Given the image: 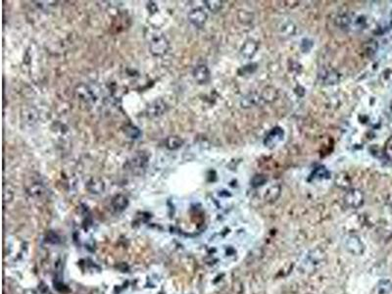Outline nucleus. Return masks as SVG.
<instances>
[{"mask_svg":"<svg viewBox=\"0 0 392 294\" xmlns=\"http://www.w3.org/2000/svg\"><path fill=\"white\" fill-rule=\"evenodd\" d=\"M326 253L320 248L313 249L307 253L305 258L300 264L299 269L301 272L306 273H311L317 271L325 262Z\"/></svg>","mask_w":392,"mask_h":294,"instance_id":"f257e3e1","label":"nucleus"},{"mask_svg":"<svg viewBox=\"0 0 392 294\" xmlns=\"http://www.w3.org/2000/svg\"><path fill=\"white\" fill-rule=\"evenodd\" d=\"M146 37L148 38L149 50L154 56L161 57L168 52L170 44L162 33L158 31H150L149 35Z\"/></svg>","mask_w":392,"mask_h":294,"instance_id":"f03ea898","label":"nucleus"},{"mask_svg":"<svg viewBox=\"0 0 392 294\" xmlns=\"http://www.w3.org/2000/svg\"><path fill=\"white\" fill-rule=\"evenodd\" d=\"M345 249L352 255L360 256L365 251V245L363 241L357 235H348L344 240Z\"/></svg>","mask_w":392,"mask_h":294,"instance_id":"7ed1b4c3","label":"nucleus"},{"mask_svg":"<svg viewBox=\"0 0 392 294\" xmlns=\"http://www.w3.org/2000/svg\"><path fill=\"white\" fill-rule=\"evenodd\" d=\"M148 156L144 152H138L133 158L128 162V167L136 174L143 173L148 164Z\"/></svg>","mask_w":392,"mask_h":294,"instance_id":"20e7f679","label":"nucleus"},{"mask_svg":"<svg viewBox=\"0 0 392 294\" xmlns=\"http://www.w3.org/2000/svg\"><path fill=\"white\" fill-rule=\"evenodd\" d=\"M167 110V105L166 103L159 99L154 101L152 104H150L147 108V116L149 118H158L162 116Z\"/></svg>","mask_w":392,"mask_h":294,"instance_id":"39448f33","label":"nucleus"},{"mask_svg":"<svg viewBox=\"0 0 392 294\" xmlns=\"http://www.w3.org/2000/svg\"><path fill=\"white\" fill-rule=\"evenodd\" d=\"M86 189L91 194H95V195L101 194L105 190L104 182L99 178H91L86 184Z\"/></svg>","mask_w":392,"mask_h":294,"instance_id":"423d86ee","label":"nucleus"},{"mask_svg":"<svg viewBox=\"0 0 392 294\" xmlns=\"http://www.w3.org/2000/svg\"><path fill=\"white\" fill-rule=\"evenodd\" d=\"M189 21L196 27L201 28L207 19V15L201 9H194L188 15Z\"/></svg>","mask_w":392,"mask_h":294,"instance_id":"0eeeda50","label":"nucleus"},{"mask_svg":"<svg viewBox=\"0 0 392 294\" xmlns=\"http://www.w3.org/2000/svg\"><path fill=\"white\" fill-rule=\"evenodd\" d=\"M345 202L348 206H350L352 208H358L363 203V196L360 193V191L352 190L346 195Z\"/></svg>","mask_w":392,"mask_h":294,"instance_id":"6e6552de","label":"nucleus"},{"mask_svg":"<svg viewBox=\"0 0 392 294\" xmlns=\"http://www.w3.org/2000/svg\"><path fill=\"white\" fill-rule=\"evenodd\" d=\"M128 206L127 198L123 194H118L112 199V207L116 212H122Z\"/></svg>","mask_w":392,"mask_h":294,"instance_id":"1a4fd4ad","label":"nucleus"},{"mask_svg":"<svg viewBox=\"0 0 392 294\" xmlns=\"http://www.w3.org/2000/svg\"><path fill=\"white\" fill-rule=\"evenodd\" d=\"M76 92L78 93L79 99L83 101L84 103H89V102H92L94 100L93 92L87 86L81 85V86H79L77 88Z\"/></svg>","mask_w":392,"mask_h":294,"instance_id":"9d476101","label":"nucleus"},{"mask_svg":"<svg viewBox=\"0 0 392 294\" xmlns=\"http://www.w3.org/2000/svg\"><path fill=\"white\" fill-rule=\"evenodd\" d=\"M194 78L195 80L200 83L204 84L209 80V71L205 66H199L194 70Z\"/></svg>","mask_w":392,"mask_h":294,"instance_id":"9b49d317","label":"nucleus"},{"mask_svg":"<svg viewBox=\"0 0 392 294\" xmlns=\"http://www.w3.org/2000/svg\"><path fill=\"white\" fill-rule=\"evenodd\" d=\"M377 294H392V280L381 279L377 283Z\"/></svg>","mask_w":392,"mask_h":294,"instance_id":"f8f14e48","label":"nucleus"},{"mask_svg":"<svg viewBox=\"0 0 392 294\" xmlns=\"http://www.w3.org/2000/svg\"><path fill=\"white\" fill-rule=\"evenodd\" d=\"M183 145V140L178 136H169L166 140V146L170 150H177Z\"/></svg>","mask_w":392,"mask_h":294,"instance_id":"ddd939ff","label":"nucleus"},{"mask_svg":"<svg viewBox=\"0 0 392 294\" xmlns=\"http://www.w3.org/2000/svg\"><path fill=\"white\" fill-rule=\"evenodd\" d=\"M14 198V189H12V187L9 184H5L4 185V189H3V200L5 203H9L13 200Z\"/></svg>","mask_w":392,"mask_h":294,"instance_id":"4468645a","label":"nucleus"},{"mask_svg":"<svg viewBox=\"0 0 392 294\" xmlns=\"http://www.w3.org/2000/svg\"><path fill=\"white\" fill-rule=\"evenodd\" d=\"M43 192H44L43 187L41 185H39V184L33 186L29 190V193L34 197H41L43 194Z\"/></svg>","mask_w":392,"mask_h":294,"instance_id":"2eb2a0df","label":"nucleus"},{"mask_svg":"<svg viewBox=\"0 0 392 294\" xmlns=\"http://www.w3.org/2000/svg\"><path fill=\"white\" fill-rule=\"evenodd\" d=\"M124 132L130 137V138H138L141 134V131L139 130L138 127L134 126H128L125 127Z\"/></svg>","mask_w":392,"mask_h":294,"instance_id":"dca6fc26","label":"nucleus"},{"mask_svg":"<svg viewBox=\"0 0 392 294\" xmlns=\"http://www.w3.org/2000/svg\"><path fill=\"white\" fill-rule=\"evenodd\" d=\"M207 4V7L211 10V11H213V12H216V11H218L220 8H221V3L222 2H220V1H207L206 2Z\"/></svg>","mask_w":392,"mask_h":294,"instance_id":"f3484780","label":"nucleus"},{"mask_svg":"<svg viewBox=\"0 0 392 294\" xmlns=\"http://www.w3.org/2000/svg\"><path fill=\"white\" fill-rule=\"evenodd\" d=\"M24 294H38L35 290H33V289H28V290H26L25 292H24Z\"/></svg>","mask_w":392,"mask_h":294,"instance_id":"a211bd4d","label":"nucleus"}]
</instances>
